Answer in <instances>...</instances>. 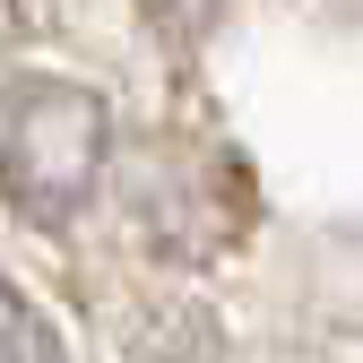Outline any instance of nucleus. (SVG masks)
I'll return each instance as SVG.
<instances>
[{
  "label": "nucleus",
  "mask_w": 363,
  "mask_h": 363,
  "mask_svg": "<svg viewBox=\"0 0 363 363\" xmlns=\"http://www.w3.org/2000/svg\"><path fill=\"white\" fill-rule=\"evenodd\" d=\"M0 363H69V354H61V329L43 320L9 277H0Z\"/></svg>",
  "instance_id": "nucleus-4"
},
{
  "label": "nucleus",
  "mask_w": 363,
  "mask_h": 363,
  "mask_svg": "<svg viewBox=\"0 0 363 363\" xmlns=\"http://www.w3.org/2000/svg\"><path fill=\"white\" fill-rule=\"evenodd\" d=\"M104 164H113V113L96 86L52 78V69L0 78V199L26 225H43V234L78 225Z\"/></svg>",
  "instance_id": "nucleus-1"
},
{
  "label": "nucleus",
  "mask_w": 363,
  "mask_h": 363,
  "mask_svg": "<svg viewBox=\"0 0 363 363\" xmlns=\"http://www.w3.org/2000/svg\"><path fill=\"white\" fill-rule=\"evenodd\" d=\"M216 191H242V173L216 156H199L191 173H139V225L164 251H225L251 208H234V199L216 208Z\"/></svg>",
  "instance_id": "nucleus-2"
},
{
  "label": "nucleus",
  "mask_w": 363,
  "mask_h": 363,
  "mask_svg": "<svg viewBox=\"0 0 363 363\" xmlns=\"http://www.w3.org/2000/svg\"><path fill=\"white\" fill-rule=\"evenodd\" d=\"M130 363H234V354H225V329L208 320V311L182 303V311H164V320L139 337V354H130Z\"/></svg>",
  "instance_id": "nucleus-3"
}]
</instances>
